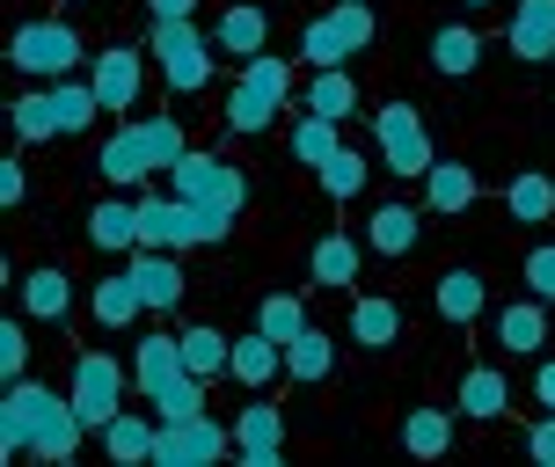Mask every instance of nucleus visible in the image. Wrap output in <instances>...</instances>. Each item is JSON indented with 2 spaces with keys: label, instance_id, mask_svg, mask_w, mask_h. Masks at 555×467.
Returning <instances> with one entry per match:
<instances>
[{
  "label": "nucleus",
  "instance_id": "nucleus-21",
  "mask_svg": "<svg viewBox=\"0 0 555 467\" xmlns=\"http://www.w3.org/2000/svg\"><path fill=\"white\" fill-rule=\"evenodd\" d=\"M431 307H439L453 329H468V322H482V307H490V285L475 271H446L439 285H431Z\"/></svg>",
  "mask_w": 555,
  "mask_h": 467
},
{
  "label": "nucleus",
  "instance_id": "nucleus-29",
  "mask_svg": "<svg viewBox=\"0 0 555 467\" xmlns=\"http://www.w3.org/2000/svg\"><path fill=\"white\" fill-rule=\"evenodd\" d=\"M263 37H271V23H263V8H249V0L227 8L220 29H212V44H220L227 59H256V52H263Z\"/></svg>",
  "mask_w": 555,
  "mask_h": 467
},
{
  "label": "nucleus",
  "instance_id": "nucleus-24",
  "mask_svg": "<svg viewBox=\"0 0 555 467\" xmlns=\"http://www.w3.org/2000/svg\"><path fill=\"white\" fill-rule=\"evenodd\" d=\"M359 263H365V242H351V234H322L314 242V256H307V271H314V285H359Z\"/></svg>",
  "mask_w": 555,
  "mask_h": 467
},
{
  "label": "nucleus",
  "instance_id": "nucleus-33",
  "mask_svg": "<svg viewBox=\"0 0 555 467\" xmlns=\"http://www.w3.org/2000/svg\"><path fill=\"white\" fill-rule=\"evenodd\" d=\"M431 66H439L446 81H461V74H475V66H482V37H475L468 23H446L439 37H431Z\"/></svg>",
  "mask_w": 555,
  "mask_h": 467
},
{
  "label": "nucleus",
  "instance_id": "nucleus-47",
  "mask_svg": "<svg viewBox=\"0 0 555 467\" xmlns=\"http://www.w3.org/2000/svg\"><path fill=\"white\" fill-rule=\"evenodd\" d=\"M461 8H490V0H461Z\"/></svg>",
  "mask_w": 555,
  "mask_h": 467
},
{
  "label": "nucleus",
  "instance_id": "nucleus-18",
  "mask_svg": "<svg viewBox=\"0 0 555 467\" xmlns=\"http://www.w3.org/2000/svg\"><path fill=\"white\" fill-rule=\"evenodd\" d=\"M88 242H95V256H132L139 248V205L103 197V205L88 212Z\"/></svg>",
  "mask_w": 555,
  "mask_h": 467
},
{
  "label": "nucleus",
  "instance_id": "nucleus-15",
  "mask_svg": "<svg viewBox=\"0 0 555 467\" xmlns=\"http://www.w3.org/2000/svg\"><path fill=\"white\" fill-rule=\"evenodd\" d=\"M88 81H95V95H103V111H132L139 81H146V59H139L132 44H111V52H95Z\"/></svg>",
  "mask_w": 555,
  "mask_h": 467
},
{
  "label": "nucleus",
  "instance_id": "nucleus-12",
  "mask_svg": "<svg viewBox=\"0 0 555 467\" xmlns=\"http://www.w3.org/2000/svg\"><path fill=\"white\" fill-rule=\"evenodd\" d=\"M125 365H117L111 351H81L74 358V380H66V394H74V410H81V424L88 431H103L117 410H125Z\"/></svg>",
  "mask_w": 555,
  "mask_h": 467
},
{
  "label": "nucleus",
  "instance_id": "nucleus-28",
  "mask_svg": "<svg viewBox=\"0 0 555 467\" xmlns=\"http://www.w3.org/2000/svg\"><path fill=\"white\" fill-rule=\"evenodd\" d=\"M402 445H410V460H446L453 453V410H410Z\"/></svg>",
  "mask_w": 555,
  "mask_h": 467
},
{
  "label": "nucleus",
  "instance_id": "nucleus-6",
  "mask_svg": "<svg viewBox=\"0 0 555 467\" xmlns=\"http://www.w3.org/2000/svg\"><path fill=\"white\" fill-rule=\"evenodd\" d=\"M168 191L191 197V205H212V212H227V220H242V205H249V176H242V161H227V154H183V161L168 168Z\"/></svg>",
  "mask_w": 555,
  "mask_h": 467
},
{
  "label": "nucleus",
  "instance_id": "nucleus-10",
  "mask_svg": "<svg viewBox=\"0 0 555 467\" xmlns=\"http://www.w3.org/2000/svg\"><path fill=\"white\" fill-rule=\"evenodd\" d=\"M81 29L74 23H44V15H37V23H23L15 29V37H8V59H15V66H23V74H37V81H66V74H74V66H81Z\"/></svg>",
  "mask_w": 555,
  "mask_h": 467
},
{
  "label": "nucleus",
  "instance_id": "nucleus-17",
  "mask_svg": "<svg viewBox=\"0 0 555 467\" xmlns=\"http://www.w3.org/2000/svg\"><path fill=\"white\" fill-rule=\"evenodd\" d=\"M475 197H482V183H475L468 161H431V176H424V212H468Z\"/></svg>",
  "mask_w": 555,
  "mask_h": 467
},
{
  "label": "nucleus",
  "instance_id": "nucleus-40",
  "mask_svg": "<svg viewBox=\"0 0 555 467\" xmlns=\"http://www.w3.org/2000/svg\"><path fill=\"white\" fill-rule=\"evenodd\" d=\"M256 329H263V336H278V343H293V336L307 329V307H300V293H271V300L256 307Z\"/></svg>",
  "mask_w": 555,
  "mask_h": 467
},
{
  "label": "nucleus",
  "instance_id": "nucleus-14",
  "mask_svg": "<svg viewBox=\"0 0 555 467\" xmlns=\"http://www.w3.org/2000/svg\"><path fill=\"white\" fill-rule=\"evenodd\" d=\"M125 271L139 277L146 307H162V314H176L183 293H191V277H183V263H176V248H132V256H125Z\"/></svg>",
  "mask_w": 555,
  "mask_h": 467
},
{
  "label": "nucleus",
  "instance_id": "nucleus-20",
  "mask_svg": "<svg viewBox=\"0 0 555 467\" xmlns=\"http://www.w3.org/2000/svg\"><path fill=\"white\" fill-rule=\"evenodd\" d=\"M278 365H285V343L263 329L249 336H234V358H227V380H242V387H271L278 380Z\"/></svg>",
  "mask_w": 555,
  "mask_h": 467
},
{
  "label": "nucleus",
  "instance_id": "nucleus-41",
  "mask_svg": "<svg viewBox=\"0 0 555 467\" xmlns=\"http://www.w3.org/2000/svg\"><path fill=\"white\" fill-rule=\"evenodd\" d=\"M0 380H29V336H23V322H0Z\"/></svg>",
  "mask_w": 555,
  "mask_h": 467
},
{
  "label": "nucleus",
  "instance_id": "nucleus-30",
  "mask_svg": "<svg viewBox=\"0 0 555 467\" xmlns=\"http://www.w3.org/2000/svg\"><path fill=\"white\" fill-rule=\"evenodd\" d=\"M504 212H512L519 226H541L555 212V176H541V168L512 176V183H504Z\"/></svg>",
  "mask_w": 555,
  "mask_h": 467
},
{
  "label": "nucleus",
  "instance_id": "nucleus-25",
  "mask_svg": "<svg viewBox=\"0 0 555 467\" xmlns=\"http://www.w3.org/2000/svg\"><path fill=\"white\" fill-rule=\"evenodd\" d=\"M453 410H461V416H475V424H490V416H504V410H512V380H504L498 365H475L468 380H461V394H453Z\"/></svg>",
  "mask_w": 555,
  "mask_h": 467
},
{
  "label": "nucleus",
  "instance_id": "nucleus-26",
  "mask_svg": "<svg viewBox=\"0 0 555 467\" xmlns=\"http://www.w3.org/2000/svg\"><path fill=\"white\" fill-rule=\"evenodd\" d=\"M154 439H162V424H146V416H132V410H117L111 424H103V453H111L117 467L154 460Z\"/></svg>",
  "mask_w": 555,
  "mask_h": 467
},
{
  "label": "nucleus",
  "instance_id": "nucleus-9",
  "mask_svg": "<svg viewBox=\"0 0 555 467\" xmlns=\"http://www.w3.org/2000/svg\"><path fill=\"white\" fill-rule=\"evenodd\" d=\"M365 44H373V8H365V0H336V8H322V15L300 29L307 66H344V59H359Z\"/></svg>",
  "mask_w": 555,
  "mask_h": 467
},
{
  "label": "nucleus",
  "instance_id": "nucleus-4",
  "mask_svg": "<svg viewBox=\"0 0 555 467\" xmlns=\"http://www.w3.org/2000/svg\"><path fill=\"white\" fill-rule=\"evenodd\" d=\"M234 220L191 197H139V248H197V242H227Z\"/></svg>",
  "mask_w": 555,
  "mask_h": 467
},
{
  "label": "nucleus",
  "instance_id": "nucleus-1",
  "mask_svg": "<svg viewBox=\"0 0 555 467\" xmlns=\"http://www.w3.org/2000/svg\"><path fill=\"white\" fill-rule=\"evenodd\" d=\"M88 439L81 410H74V394H59L44 380H8L0 394V453L15 460V453H37V460H74Z\"/></svg>",
  "mask_w": 555,
  "mask_h": 467
},
{
  "label": "nucleus",
  "instance_id": "nucleus-2",
  "mask_svg": "<svg viewBox=\"0 0 555 467\" xmlns=\"http://www.w3.org/2000/svg\"><path fill=\"white\" fill-rule=\"evenodd\" d=\"M191 154V139H183V125L176 117H132L125 132L103 139V183H117V191H132V183H146V176H168V168Z\"/></svg>",
  "mask_w": 555,
  "mask_h": 467
},
{
  "label": "nucleus",
  "instance_id": "nucleus-16",
  "mask_svg": "<svg viewBox=\"0 0 555 467\" xmlns=\"http://www.w3.org/2000/svg\"><path fill=\"white\" fill-rule=\"evenodd\" d=\"M498 343L512 358H533L541 343H548V300H533V293L527 300H504L498 307Z\"/></svg>",
  "mask_w": 555,
  "mask_h": 467
},
{
  "label": "nucleus",
  "instance_id": "nucleus-38",
  "mask_svg": "<svg viewBox=\"0 0 555 467\" xmlns=\"http://www.w3.org/2000/svg\"><path fill=\"white\" fill-rule=\"evenodd\" d=\"M365 176H373V168H365V154H351V146H336L330 161L314 168V183H322L336 205H344V197H359V191H365Z\"/></svg>",
  "mask_w": 555,
  "mask_h": 467
},
{
  "label": "nucleus",
  "instance_id": "nucleus-42",
  "mask_svg": "<svg viewBox=\"0 0 555 467\" xmlns=\"http://www.w3.org/2000/svg\"><path fill=\"white\" fill-rule=\"evenodd\" d=\"M527 285H533V300H555V248H533L527 256Z\"/></svg>",
  "mask_w": 555,
  "mask_h": 467
},
{
  "label": "nucleus",
  "instance_id": "nucleus-34",
  "mask_svg": "<svg viewBox=\"0 0 555 467\" xmlns=\"http://www.w3.org/2000/svg\"><path fill=\"white\" fill-rule=\"evenodd\" d=\"M66 307H74V277L66 271H29L23 277V314L29 322H59Z\"/></svg>",
  "mask_w": 555,
  "mask_h": 467
},
{
  "label": "nucleus",
  "instance_id": "nucleus-22",
  "mask_svg": "<svg viewBox=\"0 0 555 467\" xmlns=\"http://www.w3.org/2000/svg\"><path fill=\"white\" fill-rule=\"evenodd\" d=\"M512 59H555V0L512 8Z\"/></svg>",
  "mask_w": 555,
  "mask_h": 467
},
{
  "label": "nucleus",
  "instance_id": "nucleus-23",
  "mask_svg": "<svg viewBox=\"0 0 555 467\" xmlns=\"http://www.w3.org/2000/svg\"><path fill=\"white\" fill-rule=\"evenodd\" d=\"M88 307H95V322H103V329H132L139 314H146V293H139L132 271H117V277H103V285L88 293Z\"/></svg>",
  "mask_w": 555,
  "mask_h": 467
},
{
  "label": "nucleus",
  "instance_id": "nucleus-5",
  "mask_svg": "<svg viewBox=\"0 0 555 467\" xmlns=\"http://www.w3.org/2000/svg\"><path fill=\"white\" fill-rule=\"evenodd\" d=\"M285 103H293V66L271 59V52H256V59H242V81H234V95H227V125L256 139V132L278 125Z\"/></svg>",
  "mask_w": 555,
  "mask_h": 467
},
{
  "label": "nucleus",
  "instance_id": "nucleus-27",
  "mask_svg": "<svg viewBox=\"0 0 555 467\" xmlns=\"http://www.w3.org/2000/svg\"><path fill=\"white\" fill-rule=\"evenodd\" d=\"M416 234H424V212H416V205H380V212L365 220V248H380V256H410Z\"/></svg>",
  "mask_w": 555,
  "mask_h": 467
},
{
  "label": "nucleus",
  "instance_id": "nucleus-11",
  "mask_svg": "<svg viewBox=\"0 0 555 467\" xmlns=\"http://www.w3.org/2000/svg\"><path fill=\"white\" fill-rule=\"evenodd\" d=\"M234 453V424L220 416H162V439H154V460L162 467H205V460H227Z\"/></svg>",
  "mask_w": 555,
  "mask_h": 467
},
{
  "label": "nucleus",
  "instance_id": "nucleus-45",
  "mask_svg": "<svg viewBox=\"0 0 555 467\" xmlns=\"http://www.w3.org/2000/svg\"><path fill=\"white\" fill-rule=\"evenodd\" d=\"M533 402L555 410V358H541V373H533Z\"/></svg>",
  "mask_w": 555,
  "mask_h": 467
},
{
  "label": "nucleus",
  "instance_id": "nucleus-31",
  "mask_svg": "<svg viewBox=\"0 0 555 467\" xmlns=\"http://www.w3.org/2000/svg\"><path fill=\"white\" fill-rule=\"evenodd\" d=\"M52 111H59V139H74V132H88L95 117H103V95H95V81H52Z\"/></svg>",
  "mask_w": 555,
  "mask_h": 467
},
{
  "label": "nucleus",
  "instance_id": "nucleus-13",
  "mask_svg": "<svg viewBox=\"0 0 555 467\" xmlns=\"http://www.w3.org/2000/svg\"><path fill=\"white\" fill-rule=\"evenodd\" d=\"M234 460L242 467H278L285 460V410L278 402H249L234 416Z\"/></svg>",
  "mask_w": 555,
  "mask_h": 467
},
{
  "label": "nucleus",
  "instance_id": "nucleus-35",
  "mask_svg": "<svg viewBox=\"0 0 555 467\" xmlns=\"http://www.w3.org/2000/svg\"><path fill=\"white\" fill-rule=\"evenodd\" d=\"M307 111H314V117H336V125H344V117L359 111V81H351L344 66H314V88H307Z\"/></svg>",
  "mask_w": 555,
  "mask_h": 467
},
{
  "label": "nucleus",
  "instance_id": "nucleus-44",
  "mask_svg": "<svg viewBox=\"0 0 555 467\" xmlns=\"http://www.w3.org/2000/svg\"><path fill=\"white\" fill-rule=\"evenodd\" d=\"M29 197V176H23V161H15V154H8V161H0V205H8V212H15V205H23Z\"/></svg>",
  "mask_w": 555,
  "mask_h": 467
},
{
  "label": "nucleus",
  "instance_id": "nucleus-3",
  "mask_svg": "<svg viewBox=\"0 0 555 467\" xmlns=\"http://www.w3.org/2000/svg\"><path fill=\"white\" fill-rule=\"evenodd\" d=\"M132 380L146 402H162V416H197L205 410V380L183 365V343L176 336H146L132 358Z\"/></svg>",
  "mask_w": 555,
  "mask_h": 467
},
{
  "label": "nucleus",
  "instance_id": "nucleus-43",
  "mask_svg": "<svg viewBox=\"0 0 555 467\" xmlns=\"http://www.w3.org/2000/svg\"><path fill=\"white\" fill-rule=\"evenodd\" d=\"M527 453H533V467H555V410H541V424L527 431Z\"/></svg>",
  "mask_w": 555,
  "mask_h": 467
},
{
  "label": "nucleus",
  "instance_id": "nucleus-39",
  "mask_svg": "<svg viewBox=\"0 0 555 467\" xmlns=\"http://www.w3.org/2000/svg\"><path fill=\"white\" fill-rule=\"evenodd\" d=\"M336 146H344V139H336V117H314V111H307L300 125H293V161L322 168V161L336 154Z\"/></svg>",
  "mask_w": 555,
  "mask_h": 467
},
{
  "label": "nucleus",
  "instance_id": "nucleus-37",
  "mask_svg": "<svg viewBox=\"0 0 555 467\" xmlns=\"http://www.w3.org/2000/svg\"><path fill=\"white\" fill-rule=\"evenodd\" d=\"M8 111H15V139H23V146H44V139H59L52 88H29V95H15V103H8Z\"/></svg>",
  "mask_w": 555,
  "mask_h": 467
},
{
  "label": "nucleus",
  "instance_id": "nucleus-8",
  "mask_svg": "<svg viewBox=\"0 0 555 467\" xmlns=\"http://www.w3.org/2000/svg\"><path fill=\"white\" fill-rule=\"evenodd\" d=\"M373 146H380V168H388L395 183H424L431 161H439L424 117H416V103H388V111L373 117Z\"/></svg>",
  "mask_w": 555,
  "mask_h": 467
},
{
  "label": "nucleus",
  "instance_id": "nucleus-32",
  "mask_svg": "<svg viewBox=\"0 0 555 467\" xmlns=\"http://www.w3.org/2000/svg\"><path fill=\"white\" fill-rule=\"evenodd\" d=\"M285 373H293V380H330L336 373V336H322L307 322V329L285 343Z\"/></svg>",
  "mask_w": 555,
  "mask_h": 467
},
{
  "label": "nucleus",
  "instance_id": "nucleus-46",
  "mask_svg": "<svg viewBox=\"0 0 555 467\" xmlns=\"http://www.w3.org/2000/svg\"><path fill=\"white\" fill-rule=\"evenodd\" d=\"M154 8V23H183V15H197V0H146Z\"/></svg>",
  "mask_w": 555,
  "mask_h": 467
},
{
  "label": "nucleus",
  "instance_id": "nucleus-7",
  "mask_svg": "<svg viewBox=\"0 0 555 467\" xmlns=\"http://www.w3.org/2000/svg\"><path fill=\"white\" fill-rule=\"evenodd\" d=\"M154 66H162V81L176 88V95H197V88L212 81V59H220V44L205 37V29L183 15V23H154Z\"/></svg>",
  "mask_w": 555,
  "mask_h": 467
},
{
  "label": "nucleus",
  "instance_id": "nucleus-19",
  "mask_svg": "<svg viewBox=\"0 0 555 467\" xmlns=\"http://www.w3.org/2000/svg\"><path fill=\"white\" fill-rule=\"evenodd\" d=\"M395 336H402V300L359 293V307H351V343H359V351H388Z\"/></svg>",
  "mask_w": 555,
  "mask_h": 467
},
{
  "label": "nucleus",
  "instance_id": "nucleus-36",
  "mask_svg": "<svg viewBox=\"0 0 555 467\" xmlns=\"http://www.w3.org/2000/svg\"><path fill=\"white\" fill-rule=\"evenodd\" d=\"M176 343H183V365H191L197 380H220V373H227V358H234V336L205 329V322H197V329H183Z\"/></svg>",
  "mask_w": 555,
  "mask_h": 467
}]
</instances>
